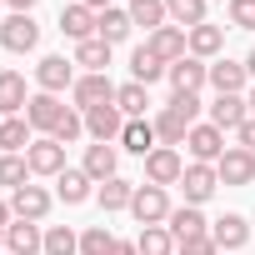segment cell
I'll list each match as a JSON object with an SVG mask.
<instances>
[{"label":"cell","mask_w":255,"mask_h":255,"mask_svg":"<svg viewBox=\"0 0 255 255\" xmlns=\"http://www.w3.org/2000/svg\"><path fill=\"white\" fill-rule=\"evenodd\" d=\"M170 190L165 185H135V200H130V215H135V225L145 230V225H165L170 220Z\"/></svg>","instance_id":"obj_1"},{"label":"cell","mask_w":255,"mask_h":255,"mask_svg":"<svg viewBox=\"0 0 255 255\" xmlns=\"http://www.w3.org/2000/svg\"><path fill=\"white\" fill-rule=\"evenodd\" d=\"M0 45H5L10 55H30L35 45H40V25H35V15H5L0 20Z\"/></svg>","instance_id":"obj_2"},{"label":"cell","mask_w":255,"mask_h":255,"mask_svg":"<svg viewBox=\"0 0 255 255\" xmlns=\"http://www.w3.org/2000/svg\"><path fill=\"white\" fill-rule=\"evenodd\" d=\"M25 165H30V175H60V170H70L65 165V145L55 140V135H35L30 140V150H25Z\"/></svg>","instance_id":"obj_3"},{"label":"cell","mask_w":255,"mask_h":255,"mask_svg":"<svg viewBox=\"0 0 255 255\" xmlns=\"http://www.w3.org/2000/svg\"><path fill=\"white\" fill-rule=\"evenodd\" d=\"M75 80H80V75H75V60H65V55H40V65H35V85H40L45 95H65Z\"/></svg>","instance_id":"obj_4"},{"label":"cell","mask_w":255,"mask_h":255,"mask_svg":"<svg viewBox=\"0 0 255 255\" xmlns=\"http://www.w3.org/2000/svg\"><path fill=\"white\" fill-rule=\"evenodd\" d=\"M165 80H170V90H175V95H200V90L210 85V60L185 55V60H175V65L165 70Z\"/></svg>","instance_id":"obj_5"},{"label":"cell","mask_w":255,"mask_h":255,"mask_svg":"<svg viewBox=\"0 0 255 255\" xmlns=\"http://www.w3.org/2000/svg\"><path fill=\"white\" fill-rule=\"evenodd\" d=\"M115 90H120V85H110V75H80V80L70 85V105L85 115V110H95V105H115Z\"/></svg>","instance_id":"obj_6"},{"label":"cell","mask_w":255,"mask_h":255,"mask_svg":"<svg viewBox=\"0 0 255 255\" xmlns=\"http://www.w3.org/2000/svg\"><path fill=\"white\" fill-rule=\"evenodd\" d=\"M180 175H185V160H180V150H170V145H155L150 155H145V185H180Z\"/></svg>","instance_id":"obj_7"},{"label":"cell","mask_w":255,"mask_h":255,"mask_svg":"<svg viewBox=\"0 0 255 255\" xmlns=\"http://www.w3.org/2000/svg\"><path fill=\"white\" fill-rule=\"evenodd\" d=\"M250 235H255V225H250L245 215H235V210H225L220 220H210V240H215L225 255L245 250V245H250Z\"/></svg>","instance_id":"obj_8"},{"label":"cell","mask_w":255,"mask_h":255,"mask_svg":"<svg viewBox=\"0 0 255 255\" xmlns=\"http://www.w3.org/2000/svg\"><path fill=\"white\" fill-rule=\"evenodd\" d=\"M70 105L60 100V95H45V90H35L30 95V105H25V120H30V130L35 135H55V125H60V115H65Z\"/></svg>","instance_id":"obj_9"},{"label":"cell","mask_w":255,"mask_h":255,"mask_svg":"<svg viewBox=\"0 0 255 255\" xmlns=\"http://www.w3.org/2000/svg\"><path fill=\"white\" fill-rule=\"evenodd\" d=\"M185 150H190V160H200V165H215V160H220L230 145H225V130H215V125L205 120V125H190Z\"/></svg>","instance_id":"obj_10"},{"label":"cell","mask_w":255,"mask_h":255,"mask_svg":"<svg viewBox=\"0 0 255 255\" xmlns=\"http://www.w3.org/2000/svg\"><path fill=\"white\" fill-rule=\"evenodd\" d=\"M80 170L95 180V185H105V180H115L120 175V145H105V140H90L85 145V160H80Z\"/></svg>","instance_id":"obj_11"},{"label":"cell","mask_w":255,"mask_h":255,"mask_svg":"<svg viewBox=\"0 0 255 255\" xmlns=\"http://www.w3.org/2000/svg\"><path fill=\"white\" fill-rule=\"evenodd\" d=\"M50 205H55V195L45 190V185H20V190H10V215L15 220H45L50 215Z\"/></svg>","instance_id":"obj_12"},{"label":"cell","mask_w":255,"mask_h":255,"mask_svg":"<svg viewBox=\"0 0 255 255\" xmlns=\"http://www.w3.org/2000/svg\"><path fill=\"white\" fill-rule=\"evenodd\" d=\"M180 190H185V205H205V200L220 190V175H215V165H200V160H190V165H185V175H180Z\"/></svg>","instance_id":"obj_13"},{"label":"cell","mask_w":255,"mask_h":255,"mask_svg":"<svg viewBox=\"0 0 255 255\" xmlns=\"http://www.w3.org/2000/svg\"><path fill=\"white\" fill-rule=\"evenodd\" d=\"M215 175H220V185H255V155L245 145H230L215 160Z\"/></svg>","instance_id":"obj_14"},{"label":"cell","mask_w":255,"mask_h":255,"mask_svg":"<svg viewBox=\"0 0 255 255\" xmlns=\"http://www.w3.org/2000/svg\"><path fill=\"white\" fill-rule=\"evenodd\" d=\"M120 130H125V115H120V105H95V110H85V135H90V140L120 145Z\"/></svg>","instance_id":"obj_15"},{"label":"cell","mask_w":255,"mask_h":255,"mask_svg":"<svg viewBox=\"0 0 255 255\" xmlns=\"http://www.w3.org/2000/svg\"><path fill=\"white\" fill-rule=\"evenodd\" d=\"M150 125H155V140H160V145H170V150H180L195 120H185V115H180L175 105H160V110L150 115Z\"/></svg>","instance_id":"obj_16"},{"label":"cell","mask_w":255,"mask_h":255,"mask_svg":"<svg viewBox=\"0 0 255 255\" xmlns=\"http://www.w3.org/2000/svg\"><path fill=\"white\" fill-rule=\"evenodd\" d=\"M205 110H210V125H215V130H240V125L250 120V100H245V95H215Z\"/></svg>","instance_id":"obj_17"},{"label":"cell","mask_w":255,"mask_h":255,"mask_svg":"<svg viewBox=\"0 0 255 255\" xmlns=\"http://www.w3.org/2000/svg\"><path fill=\"white\" fill-rule=\"evenodd\" d=\"M145 45H150L165 65H175V60L190 55V30H180V25H160L155 35H145Z\"/></svg>","instance_id":"obj_18"},{"label":"cell","mask_w":255,"mask_h":255,"mask_svg":"<svg viewBox=\"0 0 255 255\" xmlns=\"http://www.w3.org/2000/svg\"><path fill=\"white\" fill-rule=\"evenodd\" d=\"M250 75H245V60H210V90L215 95H245Z\"/></svg>","instance_id":"obj_19"},{"label":"cell","mask_w":255,"mask_h":255,"mask_svg":"<svg viewBox=\"0 0 255 255\" xmlns=\"http://www.w3.org/2000/svg\"><path fill=\"white\" fill-rule=\"evenodd\" d=\"M165 230L175 235V245H185V240H195V235H210V220H205L200 205H175L170 220H165Z\"/></svg>","instance_id":"obj_20"},{"label":"cell","mask_w":255,"mask_h":255,"mask_svg":"<svg viewBox=\"0 0 255 255\" xmlns=\"http://www.w3.org/2000/svg\"><path fill=\"white\" fill-rule=\"evenodd\" d=\"M5 250H10V255H45V225H35V220H10Z\"/></svg>","instance_id":"obj_21"},{"label":"cell","mask_w":255,"mask_h":255,"mask_svg":"<svg viewBox=\"0 0 255 255\" xmlns=\"http://www.w3.org/2000/svg\"><path fill=\"white\" fill-rule=\"evenodd\" d=\"M30 95H35V90L25 85L20 70H0V115H25Z\"/></svg>","instance_id":"obj_22"},{"label":"cell","mask_w":255,"mask_h":255,"mask_svg":"<svg viewBox=\"0 0 255 255\" xmlns=\"http://www.w3.org/2000/svg\"><path fill=\"white\" fill-rule=\"evenodd\" d=\"M60 35L65 40H90L95 35V10L90 5H80V0H70V5H60Z\"/></svg>","instance_id":"obj_23"},{"label":"cell","mask_w":255,"mask_h":255,"mask_svg":"<svg viewBox=\"0 0 255 255\" xmlns=\"http://www.w3.org/2000/svg\"><path fill=\"white\" fill-rule=\"evenodd\" d=\"M30 140H35V130H30L25 115H5L0 120V155H25Z\"/></svg>","instance_id":"obj_24"},{"label":"cell","mask_w":255,"mask_h":255,"mask_svg":"<svg viewBox=\"0 0 255 255\" xmlns=\"http://www.w3.org/2000/svg\"><path fill=\"white\" fill-rule=\"evenodd\" d=\"M110 50H115V45H105L100 35H90V40H80V45H75V55H70V60L80 65V75H105Z\"/></svg>","instance_id":"obj_25"},{"label":"cell","mask_w":255,"mask_h":255,"mask_svg":"<svg viewBox=\"0 0 255 255\" xmlns=\"http://www.w3.org/2000/svg\"><path fill=\"white\" fill-rule=\"evenodd\" d=\"M165 70H170V65H165V60H160L150 45L130 50V80H135V85H145V90H150L155 80H165Z\"/></svg>","instance_id":"obj_26"},{"label":"cell","mask_w":255,"mask_h":255,"mask_svg":"<svg viewBox=\"0 0 255 255\" xmlns=\"http://www.w3.org/2000/svg\"><path fill=\"white\" fill-rule=\"evenodd\" d=\"M95 200H100V210H105V215H115V210H130V200H135V180L115 175V180L95 185Z\"/></svg>","instance_id":"obj_27"},{"label":"cell","mask_w":255,"mask_h":255,"mask_svg":"<svg viewBox=\"0 0 255 255\" xmlns=\"http://www.w3.org/2000/svg\"><path fill=\"white\" fill-rule=\"evenodd\" d=\"M160 140H155V125L150 120H125V130H120V150H130V155H150Z\"/></svg>","instance_id":"obj_28"},{"label":"cell","mask_w":255,"mask_h":255,"mask_svg":"<svg viewBox=\"0 0 255 255\" xmlns=\"http://www.w3.org/2000/svg\"><path fill=\"white\" fill-rule=\"evenodd\" d=\"M190 55H195V60H220V55H225V30L210 25V20L195 25V30H190Z\"/></svg>","instance_id":"obj_29"},{"label":"cell","mask_w":255,"mask_h":255,"mask_svg":"<svg viewBox=\"0 0 255 255\" xmlns=\"http://www.w3.org/2000/svg\"><path fill=\"white\" fill-rule=\"evenodd\" d=\"M55 195H60L65 205H85V200L95 195V180H90L85 170H60V175H55Z\"/></svg>","instance_id":"obj_30"},{"label":"cell","mask_w":255,"mask_h":255,"mask_svg":"<svg viewBox=\"0 0 255 255\" xmlns=\"http://www.w3.org/2000/svg\"><path fill=\"white\" fill-rule=\"evenodd\" d=\"M130 30H135V25H130V10H120V5H110V10L95 15V35H100L105 45H120Z\"/></svg>","instance_id":"obj_31"},{"label":"cell","mask_w":255,"mask_h":255,"mask_svg":"<svg viewBox=\"0 0 255 255\" xmlns=\"http://www.w3.org/2000/svg\"><path fill=\"white\" fill-rule=\"evenodd\" d=\"M130 25H140L145 35H155L160 25H170V15H165V0H130Z\"/></svg>","instance_id":"obj_32"},{"label":"cell","mask_w":255,"mask_h":255,"mask_svg":"<svg viewBox=\"0 0 255 255\" xmlns=\"http://www.w3.org/2000/svg\"><path fill=\"white\" fill-rule=\"evenodd\" d=\"M205 10H210V0H165V15H170V25H180V30L205 25Z\"/></svg>","instance_id":"obj_33"},{"label":"cell","mask_w":255,"mask_h":255,"mask_svg":"<svg viewBox=\"0 0 255 255\" xmlns=\"http://www.w3.org/2000/svg\"><path fill=\"white\" fill-rule=\"evenodd\" d=\"M115 105H120V115H125V120H145L150 90H145V85H135V80H125V85L115 90Z\"/></svg>","instance_id":"obj_34"},{"label":"cell","mask_w":255,"mask_h":255,"mask_svg":"<svg viewBox=\"0 0 255 255\" xmlns=\"http://www.w3.org/2000/svg\"><path fill=\"white\" fill-rule=\"evenodd\" d=\"M135 250H140V255H175V235H170L165 225H145V230L135 235Z\"/></svg>","instance_id":"obj_35"},{"label":"cell","mask_w":255,"mask_h":255,"mask_svg":"<svg viewBox=\"0 0 255 255\" xmlns=\"http://www.w3.org/2000/svg\"><path fill=\"white\" fill-rule=\"evenodd\" d=\"M45 255H80V235L70 225H45Z\"/></svg>","instance_id":"obj_36"},{"label":"cell","mask_w":255,"mask_h":255,"mask_svg":"<svg viewBox=\"0 0 255 255\" xmlns=\"http://www.w3.org/2000/svg\"><path fill=\"white\" fill-rule=\"evenodd\" d=\"M0 185H5V190L30 185V165H25V155H0Z\"/></svg>","instance_id":"obj_37"},{"label":"cell","mask_w":255,"mask_h":255,"mask_svg":"<svg viewBox=\"0 0 255 255\" xmlns=\"http://www.w3.org/2000/svg\"><path fill=\"white\" fill-rule=\"evenodd\" d=\"M110 245H115V235L105 225H85L80 230V255H110Z\"/></svg>","instance_id":"obj_38"},{"label":"cell","mask_w":255,"mask_h":255,"mask_svg":"<svg viewBox=\"0 0 255 255\" xmlns=\"http://www.w3.org/2000/svg\"><path fill=\"white\" fill-rule=\"evenodd\" d=\"M80 135H85V115H80V110L70 105V110L60 115V125H55V140H60V145H75Z\"/></svg>","instance_id":"obj_39"},{"label":"cell","mask_w":255,"mask_h":255,"mask_svg":"<svg viewBox=\"0 0 255 255\" xmlns=\"http://www.w3.org/2000/svg\"><path fill=\"white\" fill-rule=\"evenodd\" d=\"M230 25L235 30H255V0H230Z\"/></svg>","instance_id":"obj_40"},{"label":"cell","mask_w":255,"mask_h":255,"mask_svg":"<svg viewBox=\"0 0 255 255\" xmlns=\"http://www.w3.org/2000/svg\"><path fill=\"white\" fill-rule=\"evenodd\" d=\"M175 255H220V245H215L210 235H195V240H185V245H175Z\"/></svg>","instance_id":"obj_41"},{"label":"cell","mask_w":255,"mask_h":255,"mask_svg":"<svg viewBox=\"0 0 255 255\" xmlns=\"http://www.w3.org/2000/svg\"><path fill=\"white\" fill-rule=\"evenodd\" d=\"M165 105H175L185 120H195V125H200V95H170Z\"/></svg>","instance_id":"obj_42"},{"label":"cell","mask_w":255,"mask_h":255,"mask_svg":"<svg viewBox=\"0 0 255 255\" xmlns=\"http://www.w3.org/2000/svg\"><path fill=\"white\" fill-rule=\"evenodd\" d=\"M235 145H245V150L255 155V115H250V120L240 125V130H235Z\"/></svg>","instance_id":"obj_43"},{"label":"cell","mask_w":255,"mask_h":255,"mask_svg":"<svg viewBox=\"0 0 255 255\" xmlns=\"http://www.w3.org/2000/svg\"><path fill=\"white\" fill-rule=\"evenodd\" d=\"M110 255H140V250H135V240H120V235H115V245H110Z\"/></svg>","instance_id":"obj_44"},{"label":"cell","mask_w":255,"mask_h":255,"mask_svg":"<svg viewBox=\"0 0 255 255\" xmlns=\"http://www.w3.org/2000/svg\"><path fill=\"white\" fill-rule=\"evenodd\" d=\"M5 5H10V10H15V15H30V10H35V5H40V0H5Z\"/></svg>","instance_id":"obj_45"},{"label":"cell","mask_w":255,"mask_h":255,"mask_svg":"<svg viewBox=\"0 0 255 255\" xmlns=\"http://www.w3.org/2000/svg\"><path fill=\"white\" fill-rule=\"evenodd\" d=\"M10 220H15L10 215V200H0V230H10Z\"/></svg>","instance_id":"obj_46"},{"label":"cell","mask_w":255,"mask_h":255,"mask_svg":"<svg viewBox=\"0 0 255 255\" xmlns=\"http://www.w3.org/2000/svg\"><path fill=\"white\" fill-rule=\"evenodd\" d=\"M245 75H250V80H255V50H250V55H245Z\"/></svg>","instance_id":"obj_47"},{"label":"cell","mask_w":255,"mask_h":255,"mask_svg":"<svg viewBox=\"0 0 255 255\" xmlns=\"http://www.w3.org/2000/svg\"><path fill=\"white\" fill-rule=\"evenodd\" d=\"M245 100H250V115H255V85H250V95H245Z\"/></svg>","instance_id":"obj_48"},{"label":"cell","mask_w":255,"mask_h":255,"mask_svg":"<svg viewBox=\"0 0 255 255\" xmlns=\"http://www.w3.org/2000/svg\"><path fill=\"white\" fill-rule=\"evenodd\" d=\"M250 225H255V215H250Z\"/></svg>","instance_id":"obj_49"},{"label":"cell","mask_w":255,"mask_h":255,"mask_svg":"<svg viewBox=\"0 0 255 255\" xmlns=\"http://www.w3.org/2000/svg\"><path fill=\"white\" fill-rule=\"evenodd\" d=\"M0 5H5V0H0Z\"/></svg>","instance_id":"obj_50"},{"label":"cell","mask_w":255,"mask_h":255,"mask_svg":"<svg viewBox=\"0 0 255 255\" xmlns=\"http://www.w3.org/2000/svg\"><path fill=\"white\" fill-rule=\"evenodd\" d=\"M0 120H5V115H0Z\"/></svg>","instance_id":"obj_51"},{"label":"cell","mask_w":255,"mask_h":255,"mask_svg":"<svg viewBox=\"0 0 255 255\" xmlns=\"http://www.w3.org/2000/svg\"><path fill=\"white\" fill-rule=\"evenodd\" d=\"M225 5H230V0H225Z\"/></svg>","instance_id":"obj_52"},{"label":"cell","mask_w":255,"mask_h":255,"mask_svg":"<svg viewBox=\"0 0 255 255\" xmlns=\"http://www.w3.org/2000/svg\"><path fill=\"white\" fill-rule=\"evenodd\" d=\"M5 255H10V250H5Z\"/></svg>","instance_id":"obj_53"}]
</instances>
